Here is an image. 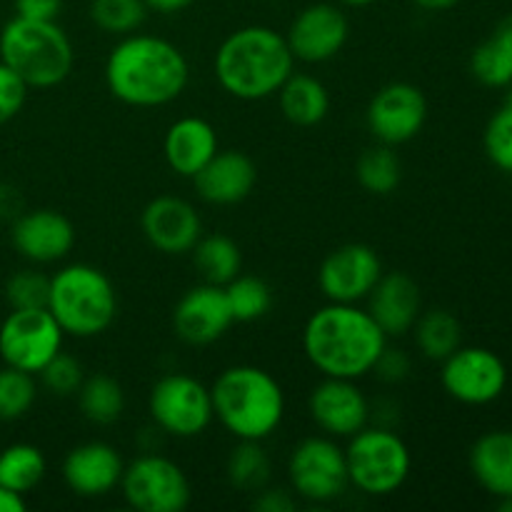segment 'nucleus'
Listing matches in <instances>:
<instances>
[{
    "mask_svg": "<svg viewBox=\"0 0 512 512\" xmlns=\"http://www.w3.org/2000/svg\"><path fill=\"white\" fill-rule=\"evenodd\" d=\"M383 273V260L375 248L345 243L320 263L318 288L328 303H363Z\"/></svg>",
    "mask_w": 512,
    "mask_h": 512,
    "instance_id": "nucleus-14",
    "label": "nucleus"
},
{
    "mask_svg": "<svg viewBox=\"0 0 512 512\" xmlns=\"http://www.w3.org/2000/svg\"><path fill=\"white\" fill-rule=\"evenodd\" d=\"M190 253H193V263L203 283L225 285L243 268V253L238 243L223 233L203 235Z\"/></svg>",
    "mask_w": 512,
    "mask_h": 512,
    "instance_id": "nucleus-29",
    "label": "nucleus"
},
{
    "mask_svg": "<svg viewBox=\"0 0 512 512\" xmlns=\"http://www.w3.org/2000/svg\"><path fill=\"white\" fill-rule=\"evenodd\" d=\"M38 400V380L25 370L0 368V423L25 418Z\"/></svg>",
    "mask_w": 512,
    "mask_h": 512,
    "instance_id": "nucleus-35",
    "label": "nucleus"
},
{
    "mask_svg": "<svg viewBox=\"0 0 512 512\" xmlns=\"http://www.w3.org/2000/svg\"><path fill=\"white\" fill-rule=\"evenodd\" d=\"M48 473V460L38 445L13 443L0 450V485L28 495L38 488Z\"/></svg>",
    "mask_w": 512,
    "mask_h": 512,
    "instance_id": "nucleus-30",
    "label": "nucleus"
},
{
    "mask_svg": "<svg viewBox=\"0 0 512 512\" xmlns=\"http://www.w3.org/2000/svg\"><path fill=\"white\" fill-rule=\"evenodd\" d=\"M233 323L235 320L223 285H193L190 290H185L183 298L173 308L175 335L193 348L218 343Z\"/></svg>",
    "mask_w": 512,
    "mask_h": 512,
    "instance_id": "nucleus-17",
    "label": "nucleus"
},
{
    "mask_svg": "<svg viewBox=\"0 0 512 512\" xmlns=\"http://www.w3.org/2000/svg\"><path fill=\"white\" fill-rule=\"evenodd\" d=\"M508 365L495 350L483 345H460L443 360L440 385L458 403L470 408L493 405L508 388Z\"/></svg>",
    "mask_w": 512,
    "mask_h": 512,
    "instance_id": "nucleus-11",
    "label": "nucleus"
},
{
    "mask_svg": "<svg viewBox=\"0 0 512 512\" xmlns=\"http://www.w3.org/2000/svg\"><path fill=\"white\" fill-rule=\"evenodd\" d=\"M145 5H148V10H155V13H180V10L190 8V5L195 3V0H143Z\"/></svg>",
    "mask_w": 512,
    "mask_h": 512,
    "instance_id": "nucleus-45",
    "label": "nucleus"
},
{
    "mask_svg": "<svg viewBox=\"0 0 512 512\" xmlns=\"http://www.w3.org/2000/svg\"><path fill=\"white\" fill-rule=\"evenodd\" d=\"M483 148L490 163L503 173L512 175V105L505 103L488 120L483 133Z\"/></svg>",
    "mask_w": 512,
    "mask_h": 512,
    "instance_id": "nucleus-37",
    "label": "nucleus"
},
{
    "mask_svg": "<svg viewBox=\"0 0 512 512\" xmlns=\"http://www.w3.org/2000/svg\"><path fill=\"white\" fill-rule=\"evenodd\" d=\"M220 150L213 123L198 115H185L170 123L163 138V155L168 168L180 178L193 180Z\"/></svg>",
    "mask_w": 512,
    "mask_h": 512,
    "instance_id": "nucleus-23",
    "label": "nucleus"
},
{
    "mask_svg": "<svg viewBox=\"0 0 512 512\" xmlns=\"http://www.w3.org/2000/svg\"><path fill=\"white\" fill-rule=\"evenodd\" d=\"M38 378L40 385H43L50 395H55V398H73L80 390V385H83L85 370L78 358H73V355L60 350V353L40 370Z\"/></svg>",
    "mask_w": 512,
    "mask_h": 512,
    "instance_id": "nucleus-38",
    "label": "nucleus"
},
{
    "mask_svg": "<svg viewBox=\"0 0 512 512\" xmlns=\"http://www.w3.org/2000/svg\"><path fill=\"white\" fill-rule=\"evenodd\" d=\"M295 70L285 33L270 25H243L218 45L213 73L220 88L238 100L273 98Z\"/></svg>",
    "mask_w": 512,
    "mask_h": 512,
    "instance_id": "nucleus-3",
    "label": "nucleus"
},
{
    "mask_svg": "<svg viewBox=\"0 0 512 512\" xmlns=\"http://www.w3.org/2000/svg\"><path fill=\"white\" fill-rule=\"evenodd\" d=\"M470 73L485 88L512 85V15L500 20L493 33L470 53Z\"/></svg>",
    "mask_w": 512,
    "mask_h": 512,
    "instance_id": "nucleus-26",
    "label": "nucleus"
},
{
    "mask_svg": "<svg viewBox=\"0 0 512 512\" xmlns=\"http://www.w3.org/2000/svg\"><path fill=\"white\" fill-rule=\"evenodd\" d=\"M418 8L430 10V13H440V10H450L460 3V0H413Z\"/></svg>",
    "mask_w": 512,
    "mask_h": 512,
    "instance_id": "nucleus-46",
    "label": "nucleus"
},
{
    "mask_svg": "<svg viewBox=\"0 0 512 512\" xmlns=\"http://www.w3.org/2000/svg\"><path fill=\"white\" fill-rule=\"evenodd\" d=\"M373 373L385 383H403L410 375V358L405 355V350H393L388 345L375 363Z\"/></svg>",
    "mask_w": 512,
    "mask_h": 512,
    "instance_id": "nucleus-40",
    "label": "nucleus"
},
{
    "mask_svg": "<svg viewBox=\"0 0 512 512\" xmlns=\"http://www.w3.org/2000/svg\"><path fill=\"white\" fill-rule=\"evenodd\" d=\"M388 340L360 303H325L305 323L303 353L323 378L360 380L373 373Z\"/></svg>",
    "mask_w": 512,
    "mask_h": 512,
    "instance_id": "nucleus-2",
    "label": "nucleus"
},
{
    "mask_svg": "<svg viewBox=\"0 0 512 512\" xmlns=\"http://www.w3.org/2000/svg\"><path fill=\"white\" fill-rule=\"evenodd\" d=\"M410 333L415 335V345L423 353V358L435 360V363H443L450 353H455L463 345V325L445 308L420 313Z\"/></svg>",
    "mask_w": 512,
    "mask_h": 512,
    "instance_id": "nucleus-28",
    "label": "nucleus"
},
{
    "mask_svg": "<svg viewBox=\"0 0 512 512\" xmlns=\"http://www.w3.org/2000/svg\"><path fill=\"white\" fill-rule=\"evenodd\" d=\"M228 483L240 493H258L270 480V458L258 440H238L225 463Z\"/></svg>",
    "mask_w": 512,
    "mask_h": 512,
    "instance_id": "nucleus-32",
    "label": "nucleus"
},
{
    "mask_svg": "<svg viewBox=\"0 0 512 512\" xmlns=\"http://www.w3.org/2000/svg\"><path fill=\"white\" fill-rule=\"evenodd\" d=\"M350 38V20L335 3H310L290 23L285 40L295 60L303 63H328Z\"/></svg>",
    "mask_w": 512,
    "mask_h": 512,
    "instance_id": "nucleus-15",
    "label": "nucleus"
},
{
    "mask_svg": "<svg viewBox=\"0 0 512 512\" xmlns=\"http://www.w3.org/2000/svg\"><path fill=\"white\" fill-rule=\"evenodd\" d=\"M88 15L98 30L123 38L143 28L148 5L143 0H90Z\"/></svg>",
    "mask_w": 512,
    "mask_h": 512,
    "instance_id": "nucleus-34",
    "label": "nucleus"
},
{
    "mask_svg": "<svg viewBox=\"0 0 512 512\" xmlns=\"http://www.w3.org/2000/svg\"><path fill=\"white\" fill-rule=\"evenodd\" d=\"M228 295L230 313L235 323H255L263 320L273 308V288L258 275L238 273L230 283L223 285Z\"/></svg>",
    "mask_w": 512,
    "mask_h": 512,
    "instance_id": "nucleus-33",
    "label": "nucleus"
},
{
    "mask_svg": "<svg viewBox=\"0 0 512 512\" xmlns=\"http://www.w3.org/2000/svg\"><path fill=\"white\" fill-rule=\"evenodd\" d=\"M475 483L493 498H512V430H488L468 455Z\"/></svg>",
    "mask_w": 512,
    "mask_h": 512,
    "instance_id": "nucleus-24",
    "label": "nucleus"
},
{
    "mask_svg": "<svg viewBox=\"0 0 512 512\" xmlns=\"http://www.w3.org/2000/svg\"><path fill=\"white\" fill-rule=\"evenodd\" d=\"M78 398V408L88 423L100 425H113L123 418L125 413V390L113 375L108 373H93L85 375L83 385L75 393Z\"/></svg>",
    "mask_w": 512,
    "mask_h": 512,
    "instance_id": "nucleus-27",
    "label": "nucleus"
},
{
    "mask_svg": "<svg viewBox=\"0 0 512 512\" xmlns=\"http://www.w3.org/2000/svg\"><path fill=\"white\" fill-rule=\"evenodd\" d=\"M48 310L70 338H98L118 318V293L100 268L70 263L50 275Z\"/></svg>",
    "mask_w": 512,
    "mask_h": 512,
    "instance_id": "nucleus-5",
    "label": "nucleus"
},
{
    "mask_svg": "<svg viewBox=\"0 0 512 512\" xmlns=\"http://www.w3.org/2000/svg\"><path fill=\"white\" fill-rule=\"evenodd\" d=\"M25 510H28V500H25V495L0 485V512H25Z\"/></svg>",
    "mask_w": 512,
    "mask_h": 512,
    "instance_id": "nucleus-44",
    "label": "nucleus"
},
{
    "mask_svg": "<svg viewBox=\"0 0 512 512\" xmlns=\"http://www.w3.org/2000/svg\"><path fill=\"white\" fill-rule=\"evenodd\" d=\"M18 18L28 20H58L63 0H13Z\"/></svg>",
    "mask_w": 512,
    "mask_h": 512,
    "instance_id": "nucleus-42",
    "label": "nucleus"
},
{
    "mask_svg": "<svg viewBox=\"0 0 512 512\" xmlns=\"http://www.w3.org/2000/svg\"><path fill=\"white\" fill-rule=\"evenodd\" d=\"M253 508L258 512H295L298 495L285 488H263L255 495Z\"/></svg>",
    "mask_w": 512,
    "mask_h": 512,
    "instance_id": "nucleus-41",
    "label": "nucleus"
},
{
    "mask_svg": "<svg viewBox=\"0 0 512 512\" xmlns=\"http://www.w3.org/2000/svg\"><path fill=\"white\" fill-rule=\"evenodd\" d=\"M275 95L283 118L298 128H313L330 113V93L315 75L293 70Z\"/></svg>",
    "mask_w": 512,
    "mask_h": 512,
    "instance_id": "nucleus-25",
    "label": "nucleus"
},
{
    "mask_svg": "<svg viewBox=\"0 0 512 512\" xmlns=\"http://www.w3.org/2000/svg\"><path fill=\"white\" fill-rule=\"evenodd\" d=\"M140 228L150 248L163 255H188L203 238V220L193 203L178 195H158L140 215Z\"/></svg>",
    "mask_w": 512,
    "mask_h": 512,
    "instance_id": "nucleus-19",
    "label": "nucleus"
},
{
    "mask_svg": "<svg viewBox=\"0 0 512 512\" xmlns=\"http://www.w3.org/2000/svg\"><path fill=\"white\" fill-rule=\"evenodd\" d=\"M120 493L138 512H183L193 500V485L175 460L143 453L125 463Z\"/></svg>",
    "mask_w": 512,
    "mask_h": 512,
    "instance_id": "nucleus-10",
    "label": "nucleus"
},
{
    "mask_svg": "<svg viewBox=\"0 0 512 512\" xmlns=\"http://www.w3.org/2000/svg\"><path fill=\"white\" fill-rule=\"evenodd\" d=\"M428 120V98L413 83H388L370 98L365 123L375 143L398 145L418 138Z\"/></svg>",
    "mask_w": 512,
    "mask_h": 512,
    "instance_id": "nucleus-13",
    "label": "nucleus"
},
{
    "mask_svg": "<svg viewBox=\"0 0 512 512\" xmlns=\"http://www.w3.org/2000/svg\"><path fill=\"white\" fill-rule=\"evenodd\" d=\"M368 313L375 323L383 328L388 338H403L413 330L415 320L423 313V298H420V285L413 275L403 270L383 273L370 295L365 298Z\"/></svg>",
    "mask_w": 512,
    "mask_h": 512,
    "instance_id": "nucleus-21",
    "label": "nucleus"
},
{
    "mask_svg": "<svg viewBox=\"0 0 512 512\" xmlns=\"http://www.w3.org/2000/svg\"><path fill=\"white\" fill-rule=\"evenodd\" d=\"M148 413L160 433L178 440L198 438L215 420L210 388L188 373H168L155 380Z\"/></svg>",
    "mask_w": 512,
    "mask_h": 512,
    "instance_id": "nucleus-8",
    "label": "nucleus"
},
{
    "mask_svg": "<svg viewBox=\"0 0 512 512\" xmlns=\"http://www.w3.org/2000/svg\"><path fill=\"white\" fill-rule=\"evenodd\" d=\"M28 85L0 60V125L10 123L28 100Z\"/></svg>",
    "mask_w": 512,
    "mask_h": 512,
    "instance_id": "nucleus-39",
    "label": "nucleus"
},
{
    "mask_svg": "<svg viewBox=\"0 0 512 512\" xmlns=\"http://www.w3.org/2000/svg\"><path fill=\"white\" fill-rule=\"evenodd\" d=\"M110 95L130 108H163L183 95L190 65L183 50L160 35L130 33L105 58Z\"/></svg>",
    "mask_w": 512,
    "mask_h": 512,
    "instance_id": "nucleus-1",
    "label": "nucleus"
},
{
    "mask_svg": "<svg viewBox=\"0 0 512 512\" xmlns=\"http://www.w3.org/2000/svg\"><path fill=\"white\" fill-rule=\"evenodd\" d=\"M125 460L110 443L103 440H88L68 450L63 460V483L73 495L85 500L105 498L120 488Z\"/></svg>",
    "mask_w": 512,
    "mask_h": 512,
    "instance_id": "nucleus-20",
    "label": "nucleus"
},
{
    "mask_svg": "<svg viewBox=\"0 0 512 512\" xmlns=\"http://www.w3.org/2000/svg\"><path fill=\"white\" fill-rule=\"evenodd\" d=\"M505 90H508V98H505V103L512 105V85H510V88H505Z\"/></svg>",
    "mask_w": 512,
    "mask_h": 512,
    "instance_id": "nucleus-49",
    "label": "nucleus"
},
{
    "mask_svg": "<svg viewBox=\"0 0 512 512\" xmlns=\"http://www.w3.org/2000/svg\"><path fill=\"white\" fill-rule=\"evenodd\" d=\"M215 420L235 440H268L283 425L285 393L258 365H230L210 385Z\"/></svg>",
    "mask_w": 512,
    "mask_h": 512,
    "instance_id": "nucleus-4",
    "label": "nucleus"
},
{
    "mask_svg": "<svg viewBox=\"0 0 512 512\" xmlns=\"http://www.w3.org/2000/svg\"><path fill=\"white\" fill-rule=\"evenodd\" d=\"M340 5H348V8H368V5L378 3V0H338Z\"/></svg>",
    "mask_w": 512,
    "mask_h": 512,
    "instance_id": "nucleus-47",
    "label": "nucleus"
},
{
    "mask_svg": "<svg viewBox=\"0 0 512 512\" xmlns=\"http://www.w3.org/2000/svg\"><path fill=\"white\" fill-rule=\"evenodd\" d=\"M200 198L210 205H238L258 185V165L243 150H218L193 178Z\"/></svg>",
    "mask_w": 512,
    "mask_h": 512,
    "instance_id": "nucleus-22",
    "label": "nucleus"
},
{
    "mask_svg": "<svg viewBox=\"0 0 512 512\" xmlns=\"http://www.w3.org/2000/svg\"><path fill=\"white\" fill-rule=\"evenodd\" d=\"M498 510H500V512H512V498L498 500Z\"/></svg>",
    "mask_w": 512,
    "mask_h": 512,
    "instance_id": "nucleus-48",
    "label": "nucleus"
},
{
    "mask_svg": "<svg viewBox=\"0 0 512 512\" xmlns=\"http://www.w3.org/2000/svg\"><path fill=\"white\" fill-rule=\"evenodd\" d=\"M18 218L20 215V198H18V190L10 188V185H0V218Z\"/></svg>",
    "mask_w": 512,
    "mask_h": 512,
    "instance_id": "nucleus-43",
    "label": "nucleus"
},
{
    "mask_svg": "<svg viewBox=\"0 0 512 512\" xmlns=\"http://www.w3.org/2000/svg\"><path fill=\"white\" fill-rule=\"evenodd\" d=\"M308 413L325 435L348 440L370 425V400L358 380L323 378L310 390Z\"/></svg>",
    "mask_w": 512,
    "mask_h": 512,
    "instance_id": "nucleus-16",
    "label": "nucleus"
},
{
    "mask_svg": "<svg viewBox=\"0 0 512 512\" xmlns=\"http://www.w3.org/2000/svg\"><path fill=\"white\" fill-rule=\"evenodd\" d=\"M15 253L33 265H53L75 248V225L58 210L40 208L20 213L10 228Z\"/></svg>",
    "mask_w": 512,
    "mask_h": 512,
    "instance_id": "nucleus-18",
    "label": "nucleus"
},
{
    "mask_svg": "<svg viewBox=\"0 0 512 512\" xmlns=\"http://www.w3.org/2000/svg\"><path fill=\"white\" fill-rule=\"evenodd\" d=\"M0 60L28 88H55L75 65V48L58 20L13 18L0 30Z\"/></svg>",
    "mask_w": 512,
    "mask_h": 512,
    "instance_id": "nucleus-6",
    "label": "nucleus"
},
{
    "mask_svg": "<svg viewBox=\"0 0 512 512\" xmlns=\"http://www.w3.org/2000/svg\"><path fill=\"white\" fill-rule=\"evenodd\" d=\"M65 333L48 308L10 310L0 323V358L10 368L38 378L40 370L63 350Z\"/></svg>",
    "mask_w": 512,
    "mask_h": 512,
    "instance_id": "nucleus-12",
    "label": "nucleus"
},
{
    "mask_svg": "<svg viewBox=\"0 0 512 512\" xmlns=\"http://www.w3.org/2000/svg\"><path fill=\"white\" fill-rule=\"evenodd\" d=\"M50 278L35 268L18 270L5 280V300L10 310H30L48 308Z\"/></svg>",
    "mask_w": 512,
    "mask_h": 512,
    "instance_id": "nucleus-36",
    "label": "nucleus"
},
{
    "mask_svg": "<svg viewBox=\"0 0 512 512\" xmlns=\"http://www.w3.org/2000/svg\"><path fill=\"white\" fill-rule=\"evenodd\" d=\"M355 178H358L360 188L368 190L370 195L385 198V195L395 193L403 180V163L393 145L375 143L365 148L355 163Z\"/></svg>",
    "mask_w": 512,
    "mask_h": 512,
    "instance_id": "nucleus-31",
    "label": "nucleus"
},
{
    "mask_svg": "<svg viewBox=\"0 0 512 512\" xmlns=\"http://www.w3.org/2000/svg\"><path fill=\"white\" fill-rule=\"evenodd\" d=\"M348 478L368 498L395 495L410 478L413 453L408 443L388 425H365L345 445Z\"/></svg>",
    "mask_w": 512,
    "mask_h": 512,
    "instance_id": "nucleus-7",
    "label": "nucleus"
},
{
    "mask_svg": "<svg viewBox=\"0 0 512 512\" xmlns=\"http://www.w3.org/2000/svg\"><path fill=\"white\" fill-rule=\"evenodd\" d=\"M288 480L290 490L305 503H335L350 488L345 448L325 433L303 438L290 450Z\"/></svg>",
    "mask_w": 512,
    "mask_h": 512,
    "instance_id": "nucleus-9",
    "label": "nucleus"
}]
</instances>
